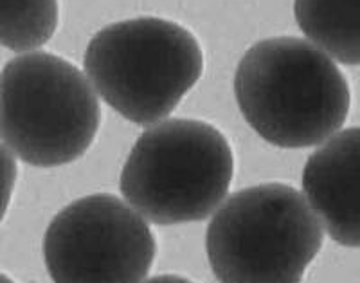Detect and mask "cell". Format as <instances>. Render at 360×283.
<instances>
[{
  "instance_id": "4",
  "label": "cell",
  "mask_w": 360,
  "mask_h": 283,
  "mask_svg": "<svg viewBox=\"0 0 360 283\" xmlns=\"http://www.w3.org/2000/svg\"><path fill=\"white\" fill-rule=\"evenodd\" d=\"M85 73L117 114L141 127L168 118L204 73L200 44L175 22L141 17L92 37Z\"/></svg>"
},
{
  "instance_id": "7",
  "label": "cell",
  "mask_w": 360,
  "mask_h": 283,
  "mask_svg": "<svg viewBox=\"0 0 360 283\" xmlns=\"http://www.w3.org/2000/svg\"><path fill=\"white\" fill-rule=\"evenodd\" d=\"M303 195L333 242L360 247V127L328 137L308 157Z\"/></svg>"
},
{
  "instance_id": "12",
  "label": "cell",
  "mask_w": 360,
  "mask_h": 283,
  "mask_svg": "<svg viewBox=\"0 0 360 283\" xmlns=\"http://www.w3.org/2000/svg\"><path fill=\"white\" fill-rule=\"evenodd\" d=\"M0 283H15V282H13L9 276H6V275H2V272H0Z\"/></svg>"
},
{
  "instance_id": "11",
  "label": "cell",
  "mask_w": 360,
  "mask_h": 283,
  "mask_svg": "<svg viewBox=\"0 0 360 283\" xmlns=\"http://www.w3.org/2000/svg\"><path fill=\"white\" fill-rule=\"evenodd\" d=\"M144 283H193V282H189L188 278H182V276H176V275H160L152 279H148V282Z\"/></svg>"
},
{
  "instance_id": "3",
  "label": "cell",
  "mask_w": 360,
  "mask_h": 283,
  "mask_svg": "<svg viewBox=\"0 0 360 283\" xmlns=\"http://www.w3.org/2000/svg\"><path fill=\"white\" fill-rule=\"evenodd\" d=\"M233 175V150L218 128L197 119H168L135 141L119 189L148 222L176 226L211 217Z\"/></svg>"
},
{
  "instance_id": "6",
  "label": "cell",
  "mask_w": 360,
  "mask_h": 283,
  "mask_svg": "<svg viewBox=\"0 0 360 283\" xmlns=\"http://www.w3.org/2000/svg\"><path fill=\"white\" fill-rule=\"evenodd\" d=\"M155 255L150 222L110 193L70 202L44 237L54 283H144Z\"/></svg>"
},
{
  "instance_id": "2",
  "label": "cell",
  "mask_w": 360,
  "mask_h": 283,
  "mask_svg": "<svg viewBox=\"0 0 360 283\" xmlns=\"http://www.w3.org/2000/svg\"><path fill=\"white\" fill-rule=\"evenodd\" d=\"M323 242V224L303 193L269 182L221 202L205 251L220 283H301Z\"/></svg>"
},
{
  "instance_id": "9",
  "label": "cell",
  "mask_w": 360,
  "mask_h": 283,
  "mask_svg": "<svg viewBox=\"0 0 360 283\" xmlns=\"http://www.w3.org/2000/svg\"><path fill=\"white\" fill-rule=\"evenodd\" d=\"M58 0H0V46L15 53L45 46L56 33Z\"/></svg>"
},
{
  "instance_id": "10",
  "label": "cell",
  "mask_w": 360,
  "mask_h": 283,
  "mask_svg": "<svg viewBox=\"0 0 360 283\" xmlns=\"http://www.w3.org/2000/svg\"><path fill=\"white\" fill-rule=\"evenodd\" d=\"M18 168L15 156L4 144H0V224L8 213L9 202L13 197V189L17 184Z\"/></svg>"
},
{
  "instance_id": "1",
  "label": "cell",
  "mask_w": 360,
  "mask_h": 283,
  "mask_svg": "<svg viewBox=\"0 0 360 283\" xmlns=\"http://www.w3.org/2000/svg\"><path fill=\"white\" fill-rule=\"evenodd\" d=\"M238 107L256 134L281 148L332 137L349 114V87L332 58L294 37L254 44L234 74Z\"/></svg>"
},
{
  "instance_id": "5",
  "label": "cell",
  "mask_w": 360,
  "mask_h": 283,
  "mask_svg": "<svg viewBox=\"0 0 360 283\" xmlns=\"http://www.w3.org/2000/svg\"><path fill=\"white\" fill-rule=\"evenodd\" d=\"M99 125L94 87L65 58L33 51L0 73V141L27 165L74 163L94 143Z\"/></svg>"
},
{
  "instance_id": "8",
  "label": "cell",
  "mask_w": 360,
  "mask_h": 283,
  "mask_svg": "<svg viewBox=\"0 0 360 283\" xmlns=\"http://www.w3.org/2000/svg\"><path fill=\"white\" fill-rule=\"evenodd\" d=\"M299 29L344 65H360V0H295Z\"/></svg>"
}]
</instances>
